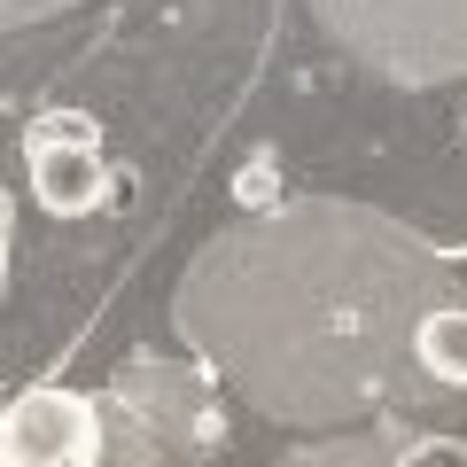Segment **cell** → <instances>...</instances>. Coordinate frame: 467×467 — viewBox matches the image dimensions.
I'll return each instance as SVG.
<instances>
[{"label": "cell", "mask_w": 467, "mask_h": 467, "mask_svg": "<svg viewBox=\"0 0 467 467\" xmlns=\"http://www.w3.org/2000/svg\"><path fill=\"white\" fill-rule=\"evenodd\" d=\"M101 187H109V171H101L94 140H63V133H39L32 140V202H39V211L86 218L101 202Z\"/></svg>", "instance_id": "cell-2"}, {"label": "cell", "mask_w": 467, "mask_h": 467, "mask_svg": "<svg viewBox=\"0 0 467 467\" xmlns=\"http://www.w3.org/2000/svg\"><path fill=\"white\" fill-rule=\"evenodd\" d=\"M413 358H420V374L467 389V304H436V312L420 319L413 327Z\"/></svg>", "instance_id": "cell-3"}, {"label": "cell", "mask_w": 467, "mask_h": 467, "mask_svg": "<svg viewBox=\"0 0 467 467\" xmlns=\"http://www.w3.org/2000/svg\"><path fill=\"white\" fill-rule=\"evenodd\" d=\"M405 467H467V444H420Z\"/></svg>", "instance_id": "cell-4"}, {"label": "cell", "mask_w": 467, "mask_h": 467, "mask_svg": "<svg viewBox=\"0 0 467 467\" xmlns=\"http://www.w3.org/2000/svg\"><path fill=\"white\" fill-rule=\"evenodd\" d=\"M101 460V420L78 389H24L0 413V467H94Z\"/></svg>", "instance_id": "cell-1"}]
</instances>
